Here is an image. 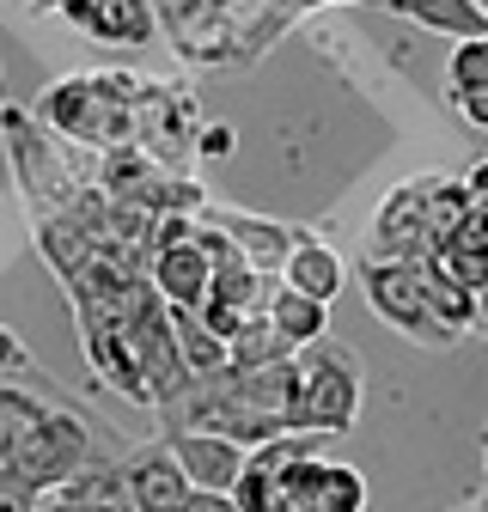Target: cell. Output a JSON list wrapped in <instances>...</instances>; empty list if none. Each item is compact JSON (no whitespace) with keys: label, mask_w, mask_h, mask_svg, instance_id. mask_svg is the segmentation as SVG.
<instances>
[{"label":"cell","mask_w":488,"mask_h":512,"mask_svg":"<svg viewBox=\"0 0 488 512\" xmlns=\"http://www.w3.org/2000/svg\"><path fill=\"white\" fill-rule=\"evenodd\" d=\"M318 512H366V476L354 464H324Z\"/></svg>","instance_id":"cell-18"},{"label":"cell","mask_w":488,"mask_h":512,"mask_svg":"<svg viewBox=\"0 0 488 512\" xmlns=\"http://www.w3.org/2000/svg\"><path fill=\"white\" fill-rule=\"evenodd\" d=\"M427 177H403L391 196L379 202L373 226H366V263H427L434 256V220H427Z\"/></svg>","instance_id":"cell-3"},{"label":"cell","mask_w":488,"mask_h":512,"mask_svg":"<svg viewBox=\"0 0 488 512\" xmlns=\"http://www.w3.org/2000/svg\"><path fill=\"white\" fill-rule=\"evenodd\" d=\"M208 287H214V263H208L196 244H177V250H159L153 256V293L171 311H202L208 305Z\"/></svg>","instance_id":"cell-9"},{"label":"cell","mask_w":488,"mask_h":512,"mask_svg":"<svg viewBox=\"0 0 488 512\" xmlns=\"http://www.w3.org/2000/svg\"><path fill=\"white\" fill-rule=\"evenodd\" d=\"M421 287H427V305H434V317L464 342V336L476 330V293H470L458 275L440 269V256H427V263H421Z\"/></svg>","instance_id":"cell-15"},{"label":"cell","mask_w":488,"mask_h":512,"mask_svg":"<svg viewBox=\"0 0 488 512\" xmlns=\"http://www.w3.org/2000/svg\"><path fill=\"white\" fill-rule=\"evenodd\" d=\"M482 7H488V0H482Z\"/></svg>","instance_id":"cell-31"},{"label":"cell","mask_w":488,"mask_h":512,"mask_svg":"<svg viewBox=\"0 0 488 512\" xmlns=\"http://www.w3.org/2000/svg\"><path fill=\"white\" fill-rule=\"evenodd\" d=\"M312 7H348V0H269V13H263V25H257V31H244V49H238V61H251V55H263L275 31H287V25H293L299 13H312Z\"/></svg>","instance_id":"cell-17"},{"label":"cell","mask_w":488,"mask_h":512,"mask_svg":"<svg viewBox=\"0 0 488 512\" xmlns=\"http://www.w3.org/2000/svg\"><path fill=\"white\" fill-rule=\"evenodd\" d=\"M366 403V366L342 342H312L293 360V433H324L342 439L360 421Z\"/></svg>","instance_id":"cell-1"},{"label":"cell","mask_w":488,"mask_h":512,"mask_svg":"<svg viewBox=\"0 0 488 512\" xmlns=\"http://www.w3.org/2000/svg\"><path fill=\"white\" fill-rule=\"evenodd\" d=\"M37 512H129L122 500V464H86L61 488H49L37 500Z\"/></svg>","instance_id":"cell-11"},{"label":"cell","mask_w":488,"mask_h":512,"mask_svg":"<svg viewBox=\"0 0 488 512\" xmlns=\"http://www.w3.org/2000/svg\"><path fill=\"white\" fill-rule=\"evenodd\" d=\"M202 153H214V159H226L232 153V128L226 122H214V128H202V141H196Z\"/></svg>","instance_id":"cell-22"},{"label":"cell","mask_w":488,"mask_h":512,"mask_svg":"<svg viewBox=\"0 0 488 512\" xmlns=\"http://www.w3.org/2000/svg\"><path fill=\"white\" fill-rule=\"evenodd\" d=\"M13 372H37V360H31V348L0 324V378H13Z\"/></svg>","instance_id":"cell-20"},{"label":"cell","mask_w":488,"mask_h":512,"mask_svg":"<svg viewBox=\"0 0 488 512\" xmlns=\"http://www.w3.org/2000/svg\"><path fill=\"white\" fill-rule=\"evenodd\" d=\"M452 110H458L470 128H482V135H488V86H482V92H458V98H452Z\"/></svg>","instance_id":"cell-21"},{"label":"cell","mask_w":488,"mask_h":512,"mask_svg":"<svg viewBox=\"0 0 488 512\" xmlns=\"http://www.w3.org/2000/svg\"><path fill=\"white\" fill-rule=\"evenodd\" d=\"M281 287H293V293H305V299L330 305V299L348 287V263H342L324 238L305 232V238L293 244V256H287V269H281Z\"/></svg>","instance_id":"cell-12"},{"label":"cell","mask_w":488,"mask_h":512,"mask_svg":"<svg viewBox=\"0 0 488 512\" xmlns=\"http://www.w3.org/2000/svg\"><path fill=\"white\" fill-rule=\"evenodd\" d=\"M165 439V452L177 458V470L190 476V488L196 494H232L238 488V476H244V445L238 439H226V433H159Z\"/></svg>","instance_id":"cell-5"},{"label":"cell","mask_w":488,"mask_h":512,"mask_svg":"<svg viewBox=\"0 0 488 512\" xmlns=\"http://www.w3.org/2000/svg\"><path fill=\"white\" fill-rule=\"evenodd\" d=\"M196 220H208L214 232H226L232 250H238L251 269H263V275H281V269H287V256H293V244L305 238V232H293V226H281V220L238 214V208H202Z\"/></svg>","instance_id":"cell-7"},{"label":"cell","mask_w":488,"mask_h":512,"mask_svg":"<svg viewBox=\"0 0 488 512\" xmlns=\"http://www.w3.org/2000/svg\"><path fill=\"white\" fill-rule=\"evenodd\" d=\"M49 409H55V403H43V397L19 391V384H0V488L25 494L31 445H37V433H43ZM31 500H37V494H31Z\"/></svg>","instance_id":"cell-6"},{"label":"cell","mask_w":488,"mask_h":512,"mask_svg":"<svg viewBox=\"0 0 488 512\" xmlns=\"http://www.w3.org/2000/svg\"><path fill=\"white\" fill-rule=\"evenodd\" d=\"M446 86H452V98H458V92H482V86H488V37H476V43H452Z\"/></svg>","instance_id":"cell-19"},{"label":"cell","mask_w":488,"mask_h":512,"mask_svg":"<svg viewBox=\"0 0 488 512\" xmlns=\"http://www.w3.org/2000/svg\"><path fill=\"white\" fill-rule=\"evenodd\" d=\"M470 189H476V202H488V159L482 165H470V177H464Z\"/></svg>","instance_id":"cell-25"},{"label":"cell","mask_w":488,"mask_h":512,"mask_svg":"<svg viewBox=\"0 0 488 512\" xmlns=\"http://www.w3.org/2000/svg\"><path fill=\"white\" fill-rule=\"evenodd\" d=\"M0 512H37L31 494H13V488H0Z\"/></svg>","instance_id":"cell-24"},{"label":"cell","mask_w":488,"mask_h":512,"mask_svg":"<svg viewBox=\"0 0 488 512\" xmlns=\"http://www.w3.org/2000/svg\"><path fill=\"white\" fill-rule=\"evenodd\" d=\"M476 330H488V287L476 293Z\"/></svg>","instance_id":"cell-26"},{"label":"cell","mask_w":488,"mask_h":512,"mask_svg":"<svg viewBox=\"0 0 488 512\" xmlns=\"http://www.w3.org/2000/svg\"><path fill=\"white\" fill-rule=\"evenodd\" d=\"M190 494L196 488L177 470V458L165 452V439H147L122 458V500H129V512H183Z\"/></svg>","instance_id":"cell-4"},{"label":"cell","mask_w":488,"mask_h":512,"mask_svg":"<svg viewBox=\"0 0 488 512\" xmlns=\"http://www.w3.org/2000/svg\"><path fill=\"white\" fill-rule=\"evenodd\" d=\"M360 293H366L379 324H391L397 336H409L421 348H458V336L434 317V305H427L421 263H366L360 256Z\"/></svg>","instance_id":"cell-2"},{"label":"cell","mask_w":488,"mask_h":512,"mask_svg":"<svg viewBox=\"0 0 488 512\" xmlns=\"http://www.w3.org/2000/svg\"><path fill=\"white\" fill-rule=\"evenodd\" d=\"M287 360H299V354L275 336L269 317H251V324L232 336V366L238 372H263V366H287Z\"/></svg>","instance_id":"cell-16"},{"label":"cell","mask_w":488,"mask_h":512,"mask_svg":"<svg viewBox=\"0 0 488 512\" xmlns=\"http://www.w3.org/2000/svg\"><path fill=\"white\" fill-rule=\"evenodd\" d=\"M476 512H488V482H482V494H476Z\"/></svg>","instance_id":"cell-29"},{"label":"cell","mask_w":488,"mask_h":512,"mask_svg":"<svg viewBox=\"0 0 488 512\" xmlns=\"http://www.w3.org/2000/svg\"><path fill=\"white\" fill-rule=\"evenodd\" d=\"M379 7L391 19H409V25L434 31V37H452V43L488 37V7L482 0H379Z\"/></svg>","instance_id":"cell-10"},{"label":"cell","mask_w":488,"mask_h":512,"mask_svg":"<svg viewBox=\"0 0 488 512\" xmlns=\"http://www.w3.org/2000/svg\"><path fill=\"white\" fill-rule=\"evenodd\" d=\"M171 330H177V354H183V366H190L196 384L232 372V342L208 330V317H202V311H171Z\"/></svg>","instance_id":"cell-14"},{"label":"cell","mask_w":488,"mask_h":512,"mask_svg":"<svg viewBox=\"0 0 488 512\" xmlns=\"http://www.w3.org/2000/svg\"><path fill=\"white\" fill-rule=\"evenodd\" d=\"M263 317L275 324V336H281L293 354H305L312 342H324V336H330V305L305 299V293H293V287H281V281H275V293H269Z\"/></svg>","instance_id":"cell-13"},{"label":"cell","mask_w":488,"mask_h":512,"mask_svg":"<svg viewBox=\"0 0 488 512\" xmlns=\"http://www.w3.org/2000/svg\"><path fill=\"white\" fill-rule=\"evenodd\" d=\"M190 13V0H165V19H183Z\"/></svg>","instance_id":"cell-27"},{"label":"cell","mask_w":488,"mask_h":512,"mask_svg":"<svg viewBox=\"0 0 488 512\" xmlns=\"http://www.w3.org/2000/svg\"><path fill=\"white\" fill-rule=\"evenodd\" d=\"M61 19L74 31H86L92 43H122V49L159 37L153 0H61Z\"/></svg>","instance_id":"cell-8"},{"label":"cell","mask_w":488,"mask_h":512,"mask_svg":"<svg viewBox=\"0 0 488 512\" xmlns=\"http://www.w3.org/2000/svg\"><path fill=\"white\" fill-rule=\"evenodd\" d=\"M183 512H238V500L232 494H190V506Z\"/></svg>","instance_id":"cell-23"},{"label":"cell","mask_w":488,"mask_h":512,"mask_svg":"<svg viewBox=\"0 0 488 512\" xmlns=\"http://www.w3.org/2000/svg\"><path fill=\"white\" fill-rule=\"evenodd\" d=\"M31 7H37V13H61V0H31Z\"/></svg>","instance_id":"cell-28"},{"label":"cell","mask_w":488,"mask_h":512,"mask_svg":"<svg viewBox=\"0 0 488 512\" xmlns=\"http://www.w3.org/2000/svg\"><path fill=\"white\" fill-rule=\"evenodd\" d=\"M482 458H488V433H482Z\"/></svg>","instance_id":"cell-30"}]
</instances>
